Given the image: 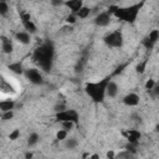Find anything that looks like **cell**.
Segmentation results:
<instances>
[{
  "label": "cell",
  "instance_id": "cell-1",
  "mask_svg": "<svg viewBox=\"0 0 159 159\" xmlns=\"http://www.w3.org/2000/svg\"><path fill=\"white\" fill-rule=\"evenodd\" d=\"M52 58H53V46L50 42L42 43L34 52V60H35V62L43 71H46V72L50 71V68H51Z\"/></svg>",
  "mask_w": 159,
  "mask_h": 159
},
{
  "label": "cell",
  "instance_id": "cell-2",
  "mask_svg": "<svg viewBox=\"0 0 159 159\" xmlns=\"http://www.w3.org/2000/svg\"><path fill=\"white\" fill-rule=\"evenodd\" d=\"M108 83V80H103L101 82H96V83H87L86 84V92L87 94L96 102H102L104 98V91H106V86Z\"/></svg>",
  "mask_w": 159,
  "mask_h": 159
},
{
  "label": "cell",
  "instance_id": "cell-3",
  "mask_svg": "<svg viewBox=\"0 0 159 159\" xmlns=\"http://www.w3.org/2000/svg\"><path fill=\"white\" fill-rule=\"evenodd\" d=\"M139 7H140V5H134V6H130V7H127V9H119V7H117L113 11V14L117 17L124 20V21L133 22L135 20V17H137V14H138Z\"/></svg>",
  "mask_w": 159,
  "mask_h": 159
},
{
  "label": "cell",
  "instance_id": "cell-4",
  "mask_svg": "<svg viewBox=\"0 0 159 159\" xmlns=\"http://www.w3.org/2000/svg\"><path fill=\"white\" fill-rule=\"evenodd\" d=\"M104 42L109 47H120L123 45V36L120 31H113L104 37Z\"/></svg>",
  "mask_w": 159,
  "mask_h": 159
},
{
  "label": "cell",
  "instance_id": "cell-5",
  "mask_svg": "<svg viewBox=\"0 0 159 159\" xmlns=\"http://www.w3.org/2000/svg\"><path fill=\"white\" fill-rule=\"evenodd\" d=\"M56 119L60 122H65V120H70L73 123H77L78 120V114L76 111L73 109H65L62 112H57L56 113Z\"/></svg>",
  "mask_w": 159,
  "mask_h": 159
},
{
  "label": "cell",
  "instance_id": "cell-6",
  "mask_svg": "<svg viewBox=\"0 0 159 159\" xmlns=\"http://www.w3.org/2000/svg\"><path fill=\"white\" fill-rule=\"evenodd\" d=\"M24 73H25L26 78L31 83H34V84H42L43 83V77H42V75L40 73L39 70H36V68H27L26 71H24Z\"/></svg>",
  "mask_w": 159,
  "mask_h": 159
},
{
  "label": "cell",
  "instance_id": "cell-7",
  "mask_svg": "<svg viewBox=\"0 0 159 159\" xmlns=\"http://www.w3.org/2000/svg\"><path fill=\"white\" fill-rule=\"evenodd\" d=\"M20 17H21V22H22V25H24L26 32H27V34H29V32H30V34H35V32H36V25L31 21L30 15H29L27 12H21Z\"/></svg>",
  "mask_w": 159,
  "mask_h": 159
},
{
  "label": "cell",
  "instance_id": "cell-8",
  "mask_svg": "<svg viewBox=\"0 0 159 159\" xmlns=\"http://www.w3.org/2000/svg\"><path fill=\"white\" fill-rule=\"evenodd\" d=\"M111 22V14L108 11H104V12H99L96 17H94V24L97 26H101V27H104L107 25H109Z\"/></svg>",
  "mask_w": 159,
  "mask_h": 159
},
{
  "label": "cell",
  "instance_id": "cell-9",
  "mask_svg": "<svg viewBox=\"0 0 159 159\" xmlns=\"http://www.w3.org/2000/svg\"><path fill=\"white\" fill-rule=\"evenodd\" d=\"M127 139H128V143L129 144H133V145H137L139 143V139H140V133L135 129H129L127 133Z\"/></svg>",
  "mask_w": 159,
  "mask_h": 159
},
{
  "label": "cell",
  "instance_id": "cell-10",
  "mask_svg": "<svg viewBox=\"0 0 159 159\" xmlns=\"http://www.w3.org/2000/svg\"><path fill=\"white\" fill-rule=\"evenodd\" d=\"M118 93V86L116 82L113 81H108L107 86H106V91H104V94H107L109 98H114Z\"/></svg>",
  "mask_w": 159,
  "mask_h": 159
},
{
  "label": "cell",
  "instance_id": "cell-11",
  "mask_svg": "<svg viewBox=\"0 0 159 159\" xmlns=\"http://www.w3.org/2000/svg\"><path fill=\"white\" fill-rule=\"evenodd\" d=\"M123 102L125 106H129V107H134L139 103V96L135 94V93H129L127 94L124 98H123Z\"/></svg>",
  "mask_w": 159,
  "mask_h": 159
},
{
  "label": "cell",
  "instance_id": "cell-12",
  "mask_svg": "<svg viewBox=\"0 0 159 159\" xmlns=\"http://www.w3.org/2000/svg\"><path fill=\"white\" fill-rule=\"evenodd\" d=\"M15 39L17 42L22 43V45H29L31 39H30V34H27L26 31H20V32H16L15 34Z\"/></svg>",
  "mask_w": 159,
  "mask_h": 159
},
{
  "label": "cell",
  "instance_id": "cell-13",
  "mask_svg": "<svg viewBox=\"0 0 159 159\" xmlns=\"http://www.w3.org/2000/svg\"><path fill=\"white\" fill-rule=\"evenodd\" d=\"M67 7H70V10H72L73 14H76L82 6H83V2L81 0H70V1H65L63 2Z\"/></svg>",
  "mask_w": 159,
  "mask_h": 159
},
{
  "label": "cell",
  "instance_id": "cell-14",
  "mask_svg": "<svg viewBox=\"0 0 159 159\" xmlns=\"http://www.w3.org/2000/svg\"><path fill=\"white\" fill-rule=\"evenodd\" d=\"M0 40H1V45H2V51H4L5 53H11L12 50H14V46H12L11 40L7 39L6 36H1Z\"/></svg>",
  "mask_w": 159,
  "mask_h": 159
},
{
  "label": "cell",
  "instance_id": "cell-15",
  "mask_svg": "<svg viewBox=\"0 0 159 159\" xmlns=\"http://www.w3.org/2000/svg\"><path fill=\"white\" fill-rule=\"evenodd\" d=\"M14 107H15V103H14V101H11V99H6V101H1V102H0V111H2L4 113L12 111Z\"/></svg>",
  "mask_w": 159,
  "mask_h": 159
},
{
  "label": "cell",
  "instance_id": "cell-16",
  "mask_svg": "<svg viewBox=\"0 0 159 159\" xmlns=\"http://www.w3.org/2000/svg\"><path fill=\"white\" fill-rule=\"evenodd\" d=\"M9 70L16 75H22L24 73V67L20 62H14L11 65H9Z\"/></svg>",
  "mask_w": 159,
  "mask_h": 159
},
{
  "label": "cell",
  "instance_id": "cell-17",
  "mask_svg": "<svg viewBox=\"0 0 159 159\" xmlns=\"http://www.w3.org/2000/svg\"><path fill=\"white\" fill-rule=\"evenodd\" d=\"M114 159H135V154H132L127 150H122L116 154Z\"/></svg>",
  "mask_w": 159,
  "mask_h": 159
},
{
  "label": "cell",
  "instance_id": "cell-18",
  "mask_svg": "<svg viewBox=\"0 0 159 159\" xmlns=\"http://www.w3.org/2000/svg\"><path fill=\"white\" fill-rule=\"evenodd\" d=\"M89 12H91V9H89V7H87V6H82L75 15L78 16L80 19H86V17L89 15Z\"/></svg>",
  "mask_w": 159,
  "mask_h": 159
},
{
  "label": "cell",
  "instance_id": "cell-19",
  "mask_svg": "<svg viewBox=\"0 0 159 159\" xmlns=\"http://www.w3.org/2000/svg\"><path fill=\"white\" fill-rule=\"evenodd\" d=\"M39 139H40V137H39L37 133H35V132L31 133V134L29 135V138H27V145H29V147H34L35 144H37Z\"/></svg>",
  "mask_w": 159,
  "mask_h": 159
},
{
  "label": "cell",
  "instance_id": "cell-20",
  "mask_svg": "<svg viewBox=\"0 0 159 159\" xmlns=\"http://www.w3.org/2000/svg\"><path fill=\"white\" fill-rule=\"evenodd\" d=\"M153 43H157V41L159 40V31L158 30H153V31H150L149 32V35L147 36Z\"/></svg>",
  "mask_w": 159,
  "mask_h": 159
},
{
  "label": "cell",
  "instance_id": "cell-21",
  "mask_svg": "<svg viewBox=\"0 0 159 159\" xmlns=\"http://www.w3.org/2000/svg\"><path fill=\"white\" fill-rule=\"evenodd\" d=\"M65 147L67 149H75L77 147V140L75 138H70V139H66L65 142Z\"/></svg>",
  "mask_w": 159,
  "mask_h": 159
},
{
  "label": "cell",
  "instance_id": "cell-22",
  "mask_svg": "<svg viewBox=\"0 0 159 159\" xmlns=\"http://www.w3.org/2000/svg\"><path fill=\"white\" fill-rule=\"evenodd\" d=\"M62 123V129L66 130V132H70L75 127V123L73 122H70V120H65V122H61Z\"/></svg>",
  "mask_w": 159,
  "mask_h": 159
},
{
  "label": "cell",
  "instance_id": "cell-23",
  "mask_svg": "<svg viewBox=\"0 0 159 159\" xmlns=\"http://www.w3.org/2000/svg\"><path fill=\"white\" fill-rule=\"evenodd\" d=\"M9 12V6L5 1H0V16H5Z\"/></svg>",
  "mask_w": 159,
  "mask_h": 159
},
{
  "label": "cell",
  "instance_id": "cell-24",
  "mask_svg": "<svg viewBox=\"0 0 159 159\" xmlns=\"http://www.w3.org/2000/svg\"><path fill=\"white\" fill-rule=\"evenodd\" d=\"M56 139L57 140H65V139H67V132L63 130V129H60L56 133Z\"/></svg>",
  "mask_w": 159,
  "mask_h": 159
},
{
  "label": "cell",
  "instance_id": "cell-25",
  "mask_svg": "<svg viewBox=\"0 0 159 159\" xmlns=\"http://www.w3.org/2000/svg\"><path fill=\"white\" fill-rule=\"evenodd\" d=\"M142 43H143V46H144L147 50H152V48L154 47V45H155V43H153L148 37H145V39L143 40V42H142Z\"/></svg>",
  "mask_w": 159,
  "mask_h": 159
},
{
  "label": "cell",
  "instance_id": "cell-26",
  "mask_svg": "<svg viewBox=\"0 0 159 159\" xmlns=\"http://www.w3.org/2000/svg\"><path fill=\"white\" fill-rule=\"evenodd\" d=\"M19 137H20V130H19V129H14V130L9 134V139H10V140H16Z\"/></svg>",
  "mask_w": 159,
  "mask_h": 159
},
{
  "label": "cell",
  "instance_id": "cell-27",
  "mask_svg": "<svg viewBox=\"0 0 159 159\" xmlns=\"http://www.w3.org/2000/svg\"><path fill=\"white\" fill-rule=\"evenodd\" d=\"M145 66H147V61H143V62H140V63H138L137 65V72L138 73H143L144 71H145Z\"/></svg>",
  "mask_w": 159,
  "mask_h": 159
},
{
  "label": "cell",
  "instance_id": "cell-28",
  "mask_svg": "<svg viewBox=\"0 0 159 159\" xmlns=\"http://www.w3.org/2000/svg\"><path fill=\"white\" fill-rule=\"evenodd\" d=\"M155 84H157V83H155V81H154V80H152V78H149V80L145 82V89H148V91L150 92Z\"/></svg>",
  "mask_w": 159,
  "mask_h": 159
},
{
  "label": "cell",
  "instance_id": "cell-29",
  "mask_svg": "<svg viewBox=\"0 0 159 159\" xmlns=\"http://www.w3.org/2000/svg\"><path fill=\"white\" fill-rule=\"evenodd\" d=\"M125 150L127 152H129V153H132V154H135L137 153V145H133V144H127L125 145Z\"/></svg>",
  "mask_w": 159,
  "mask_h": 159
},
{
  "label": "cell",
  "instance_id": "cell-30",
  "mask_svg": "<svg viewBox=\"0 0 159 159\" xmlns=\"http://www.w3.org/2000/svg\"><path fill=\"white\" fill-rule=\"evenodd\" d=\"M66 22H67V24H75V22H76V15H75V14L68 15V16L66 17Z\"/></svg>",
  "mask_w": 159,
  "mask_h": 159
},
{
  "label": "cell",
  "instance_id": "cell-31",
  "mask_svg": "<svg viewBox=\"0 0 159 159\" xmlns=\"http://www.w3.org/2000/svg\"><path fill=\"white\" fill-rule=\"evenodd\" d=\"M12 117H14V112H12V111L5 112V113L2 114V119H4V120H9V119H11Z\"/></svg>",
  "mask_w": 159,
  "mask_h": 159
},
{
  "label": "cell",
  "instance_id": "cell-32",
  "mask_svg": "<svg viewBox=\"0 0 159 159\" xmlns=\"http://www.w3.org/2000/svg\"><path fill=\"white\" fill-rule=\"evenodd\" d=\"M150 92H153L154 97H158V96H159V86H158V84H155V86L153 87V89H152Z\"/></svg>",
  "mask_w": 159,
  "mask_h": 159
},
{
  "label": "cell",
  "instance_id": "cell-33",
  "mask_svg": "<svg viewBox=\"0 0 159 159\" xmlns=\"http://www.w3.org/2000/svg\"><path fill=\"white\" fill-rule=\"evenodd\" d=\"M114 157H116V153H114L113 150H109V152L107 153V158H108V159H114Z\"/></svg>",
  "mask_w": 159,
  "mask_h": 159
},
{
  "label": "cell",
  "instance_id": "cell-34",
  "mask_svg": "<svg viewBox=\"0 0 159 159\" xmlns=\"http://www.w3.org/2000/svg\"><path fill=\"white\" fill-rule=\"evenodd\" d=\"M51 4H52V5H55V6H60V5H62L63 2H62L61 0H60V1H58V0H57V1H55V0H53V1H51Z\"/></svg>",
  "mask_w": 159,
  "mask_h": 159
},
{
  "label": "cell",
  "instance_id": "cell-35",
  "mask_svg": "<svg viewBox=\"0 0 159 159\" xmlns=\"http://www.w3.org/2000/svg\"><path fill=\"white\" fill-rule=\"evenodd\" d=\"M25 159H32V153H29V152H27V153L25 154Z\"/></svg>",
  "mask_w": 159,
  "mask_h": 159
},
{
  "label": "cell",
  "instance_id": "cell-36",
  "mask_svg": "<svg viewBox=\"0 0 159 159\" xmlns=\"http://www.w3.org/2000/svg\"><path fill=\"white\" fill-rule=\"evenodd\" d=\"M89 159H99V155L98 154H92V155H89Z\"/></svg>",
  "mask_w": 159,
  "mask_h": 159
}]
</instances>
